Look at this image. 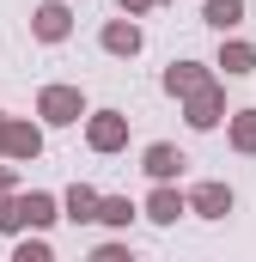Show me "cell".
<instances>
[{
  "instance_id": "1",
  "label": "cell",
  "mask_w": 256,
  "mask_h": 262,
  "mask_svg": "<svg viewBox=\"0 0 256 262\" xmlns=\"http://www.w3.org/2000/svg\"><path fill=\"white\" fill-rule=\"evenodd\" d=\"M207 18H214V25H226V18H238V0H214V6H207Z\"/></svg>"
}]
</instances>
